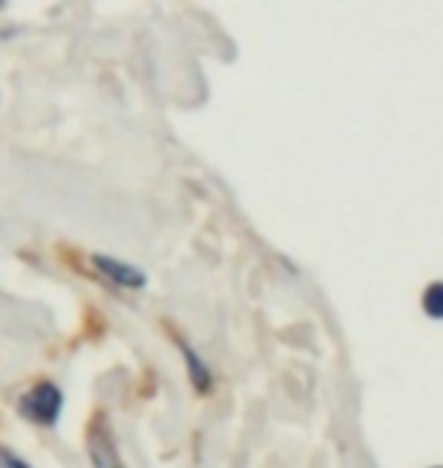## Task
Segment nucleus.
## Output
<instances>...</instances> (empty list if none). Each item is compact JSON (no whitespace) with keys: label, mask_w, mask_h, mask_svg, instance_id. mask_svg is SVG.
<instances>
[{"label":"nucleus","mask_w":443,"mask_h":468,"mask_svg":"<svg viewBox=\"0 0 443 468\" xmlns=\"http://www.w3.org/2000/svg\"><path fill=\"white\" fill-rule=\"evenodd\" d=\"M64 408V392L55 383H37L18 399V414L37 426H55Z\"/></svg>","instance_id":"1"},{"label":"nucleus","mask_w":443,"mask_h":468,"mask_svg":"<svg viewBox=\"0 0 443 468\" xmlns=\"http://www.w3.org/2000/svg\"><path fill=\"white\" fill-rule=\"evenodd\" d=\"M89 460H91V468H128L116 441H112L107 420H94L89 429Z\"/></svg>","instance_id":"2"},{"label":"nucleus","mask_w":443,"mask_h":468,"mask_svg":"<svg viewBox=\"0 0 443 468\" xmlns=\"http://www.w3.org/2000/svg\"><path fill=\"white\" fill-rule=\"evenodd\" d=\"M91 265L121 289H143L146 286V274L140 268L128 265V261H119L112 256H100V252H98V256H91Z\"/></svg>","instance_id":"3"},{"label":"nucleus","mask_w":443,"mask_h":468,"mask_svg":"<svg viewBox=\"0 0 443 468\" xmlns=\"http://www.w3.org/2000/svg\"><path fill=\"white\" fill-rule=\"evenodd\" d=\"M176 347H179V353H183V359H185V371H188V380H192V387L197 392H206V389H210V383H213L206 362L192 347H188L183 338H176Z\"/></svg>","instance_id":"4"},{"label":"nucleus","mask_w":443,"mask_h":468,"mask_svg":"<svg viewBox=\"0 0 443 468\" xmlns=\"http://www.w3.org/2000/svg\"><path fill=\"white\" fill-rule=\"evenodd\" d=\"M422 311H426L428 320H443V280H435V283L426 286L422 292Z\"/></svg>","instance_id":"5"},{"label":"nucleus","mask_w":443,"mask_h":468,"mask_svg":"<svg viewBox=\"0 0 443 468\" xmlns=\"http://www.w3.org/2000/svg\"><path fill=\"white\" fill-rule=\"evenodd\" d=\"M0 468H31L25 460H18L16 453H9L6 447H0Z\"/></svg>","instance_id":"6"}]
</instances>
